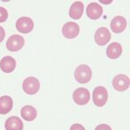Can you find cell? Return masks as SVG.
<instances>
[{
    "mask_svg": "<svg viewBox=\"0 0 130 130\" xmlns=\"http://www.w3.org/2000/svg\"><path fill=\"white\" fill-rule=\"evenodd\" d=\"M13 108V101L9 95L0 97V115H7Z\"/></svg>",
    "mask_w": 130,
    "mask_h": 130,
    "instance_id": "17",
    "label": "cell"
},
{
    "mask_svg": "<svg viewBox=\"0 0 130 130\" xmlns=\"http://www.w3.org/2000/svg\"><path fill=\"white\" fill-rule=\"evenodd\" d=\"M21 116L24 120L27 121H34L37 116V109L34 107L30 105H26L24 106L21 108Z\"/></svg>",
    "mask_w": 130,
    "mask_h": 130,
    "instance_id": "16",
    "label": "cell"
},
{
    "mask_svg": "<svg viewBox=\"0 0 130 130\" xmlns=\"http://www.w3.org/2000/svg\"><path fill=\"white\" fill-rule=\"evenodd\" d=\"M16 28L19 32L24 33V34H28L34 28V22L30 18L22 17L17 20Z\"/></svg>",
    "mask_w": 130,
    "mask_h": 130,
    "instance_id": "4",
    "label": "cell"
},
{
    "mask_svg": "<svg viewBox=\"0 0 130 130\" xmlns=\"http://www.w3.org/2000/svg\"><path fill=\"white\" fill-rule=\"evenodd\" d=\"M110 27L114 33H121L127 27V20L122 16H116L111 21Z\"/></svg>",
    "mask_w": 130,
    "mask_h": 130,
    "instance_id": "11",
    "label": "cell"
},
{
    "mask_svg": "<svg viewBox=\"0 0 130 130\" xmlns=\"http://www.w3.org/2000/svg\"><path fill=\"white\" fill-rule=\"evenodd\" d=\"M107 56L110 59H117L122 53V47L119 43H112L108 46L106 50Z\"/></svg>",
    "mask_w": 130,
    "mask_h": 130,
    "instance_id": "14",
    "label": "cell"
},
{
    "mask_svg": "<svg viewBox=\"0 0 130 130\" xmlns=\"http://www.w3.org/2000/svg\"><path fill=\"white\" fill-rule=\"evenodd\" d=\"M84 5L81 1H75L72 4L70 8L69 15L72 19H80L83 14Z\"/></svg>",
    "mask_w": 130,
    "mask_h": 130,
    "instance_id": "13",
    "label": "cell"
},
{
    "mask_svg": "<svg viewBox=\"0 0 130 130\" xmlns=\"http://www.w3.org/2000/svg\"><path fill=\"white\" fill-rule=\"evenodd\" d=\"M75 78L79 83H87L92 78V70L88 65L81 64L75 69Z\"/></svg>",
    "mask_w": 130,
    "mask_h": 130,
    "instance_id": "1",
    "label": "cell"
},
{
    "mask_svg": "<svg viewBox=\"0 0 130 130\" xmlns=\"http://www.w3.org/2000/svg\"><path fill=\"white\" fill-rule=\"evenodd\" d=\"M8 18V11L5 8L0 6V23H4Z\"/></svg>",
    "mask_w": 130,
    "mask_h": 130,
    "instance_id": "18",
    "label": "cell"
},
{
    "mask_svg": "<svg viewBox=\"0 0 130 130\" xmlns=\"http://www.w3.org/2000/svg\"><path fill=\"white\" fill-rule=\"evenodd\" d=\"M101 3H102V4H111V3H112V1H108V2H104V1H101Z\"/></svg>",
    "mask_w": 130,
    "mask_h": 130,
    "instance_id": "22",
    "label": "cell"
},
{
    "mask_svg": "<svg viewBox=\"0 0 130 130\" xmlns=\"http://www.w3.org/2000/svg\"><path fill=\"white\" fill-rule=\"evenodd\" d=\"M95 130H112V128L107 124H100L95 127Z\"/></svg>",
    "mask_w": 130,
    "mask_h": 130,
    "instance_id": "19",
    "label": "cell"
},
{
    "mask_svg": "<svg viewBox=\"0 0 130 130\" xmlns=\"http://www.w3.org/2000/svg\"><path fill=\"white\" fill-rule=\"evenodd\" d=\"M108 90L103 86H98L93 91L94 103L97 107H103L108 101Z\"/></svg>",
    "mask_w": 130,
    "mask_h": 130,
    "instance_id": "3",
    "label": "cell"
},
{
    "mask_svg": "<svg viewBox=\"0 0 130 130\" xmlns=\"http://www.w3.org/2000/svg\"><path fill=\"white\" fill-rule=\"evenodd\" d=\"M129 77L126 75H117L113 79V87L117 91H125L129 88Z\"/></svg>",
    "mask_w": 130,
    "mask_h": 130,
    "instance_id": "8",
    "label": "cell"
},
{
    "mask_svg": "<svg viewBox=\"0 0 130 130\" xmlns=\"http://www.w3.org/2000/svg\"><path fill=\"white\" fill-rule=\"evenodd\" d=\"M80 32V27L75 22H68L66 23L62 29V33L64 37L68 39H74Z\"/></svg>",
    "mask_w": 130,
    "mask_h": 130,
    "instance_id": "5",
    "label": "cell"
},
{
    "mask_svg": "<svg viewBox=\"0 0 130 130\" xmlns=\"http://www.w3.org/2000/svg\"><path fill=\"white\" fill-rule=\"evenodd\" d=\"M24 39L20 35H12L9 37L6 43L7 50L10 51L15 52L18 51L24 47Z\"/></svg>",
    "mask_w": 130,
    "mask_h": 130,
    "instance_id": "7",
    "label": "cell"
},
{
    "mask_svg": "<svg viewBox=\"0 0 130 130\" xmlns=\"http://www.w3.org/2000/svg\"><path fill=\"white\" fill-rule=\"evenodd\" d=\"M5 37V31L4 30V28L2 26H0V43H2V41L4 40Z\"/></svg>",
    "mask_w": 130,
    "mask_h": 130,
    "instance_id": "21",
    "label": "cell"
},
{
    "mask_svg": "<svg viewBox=\"0 0 130 130\" xmlns=\"http://www.w3.org/2000/svg\"><path fill=\"white\" fill-rule=\"evenodd\" d=\"M16 60L12 56H7L0 61V69L5 73H11L16 68Z\"/></svg>",
    "mask_w": 130,
    "mask_h": 130,
    "instance_id": "12",
    "label": "cell"
},
{
    "mask_svg": "<svg viewBox=\"0 0 130 130\" xmlns=\"http://www.w3.org/2000/svg\"><path fill=\"white\" fill-rule=\"evenodd\" d=\"M40 89V82L34 76H30L24 79L23 83V89L27 95H35Z\"/></svg>",
    "mask_w": 130,
    "mask_h": 130,
    "instance_id": "2",
    "label": "cell"
},
{
    "mask_svg": "<svg viewBox=\"0 0 130 130\" xmlns=\"http://www.w3.org/2000/svg\"><path fill=\"white\" fill-rule=\"evenodd\" d=\"M111 40V33L106 27H101L95 31V41L98 45L104 46Z\"/></svg>",
    "mask_w": 130,
    "mask_h": 130,
    "instance_id": "9",
    "label": "cell"
},
{
    "mask_svg": "<svg viewBox=\"0 0 130 130\" xmlns=\"http://www.w3.org/2000/svg\"><path fill=\"white\" fill-rule=\"evenodd\" d=\"M5 127L6 130H23L24 123L18 116H10L6 120Z\"/></svg>",
    "mask_w": 130,
    "mask_h": 130,
    "instance_id": "15",
    "label": "cell"
},
{
    "mask_svg": "<svg viewBox=\"0 0 130 130\" xmlns=\"http://www.w3.org/2000/svg\"><path fill=\"white\" fill-rule=\"evenodd\" d=\"M70 130H85V128L83 125L79 124V123H75L70 127Z\"/></svg>",
    "mask_w": 130,
    "mask_h": 130,
    "instance_id": "20",
    "label": "cell"
},
{
    "mask_svg": "<svg viewBox=\"0 0 130 130\" xmlns=\"http://www.w3.org/2000/svg\"><path fill=\"white\" fill-rule=\"evenodd\" d=\"M73 100L78 105H86L90 100V93L85 88H78L73 93Z\"/></svg>",
    "mask_w": 130,
    "mask_h": 130,
    "instance_id": "6",
    "label": "cell"
},
{
    "mask_svg": "<svg viewBox=\"0 0 130 130\" xmlns=\"http://www.w3.org/2000/svg\"><path fill=\"white\" fill-rule=\"evenodd\" d=\"M102 12H103L102 6L100 5L98 3H95V2L94 3H90L88 5L87 10H86L87 16L92 20L99 19L102 15Z\"/></svg>",
    "mask_w": 130,
    "mask_h": 130,
    "instance_id": "10",
    "label": "cell"
}]
</instances>
